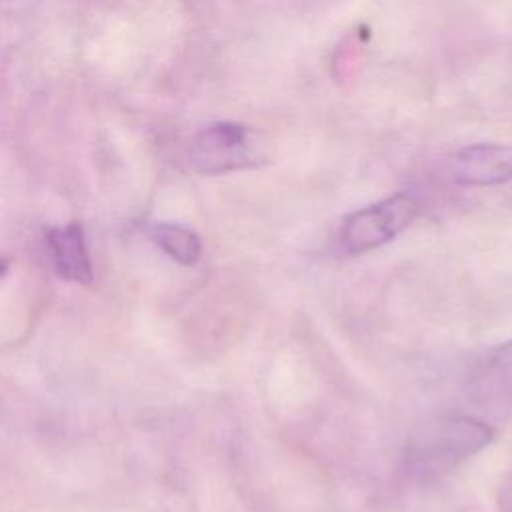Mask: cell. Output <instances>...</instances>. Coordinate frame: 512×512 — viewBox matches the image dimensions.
Segmentation results:
<instances>
[{"instance_id": "cell-1", "label": "cell", "mask_w": 512, "mask_h": 512, "mask_svg": "<svg viewBox=\"0 0 512 512\" xmlns=\"http://www.w3.org/2000/svg\"><path fill=\"white\" fill-rule=\"evenodd\" d=\"M496 430L476 416L436 414L412 428L402 466L414 482H434L490 446Z\"/></svg>"}, {"instance_id": "cell-4", "label": "cell", "mask_w": 512, "mask_h": 512, "mask_svg": "<svg viewBox=\"0 0 512 512\" xmlns=\"http://www.w3.org/2000/svg\"><path fill=\"white\" fill-rule=\"evenodd\" d=\"M450 178L460 186H498L512 178V148L504 144H472L448 160Z\"/></svg>"}, {"instance_id": "cell-8", "label": "cell", "mask_w": 512, "mask_h": 512, "mask_svg": "<svg viewBox=\"0 0 512 512\" xmlns=\"http://www.w3.org/2000/svg\"><path fill=\"white\" fill-rule=\"evenodd\" d=\"M504 512H512V480H510V486L506 488V498H504Z\"/></svg>"}, {"instance_id": "cell-3", "label": "cell", "mask_w": 512, "mask_h": 512, "mask_svg": "<svg viewBox=\"0 0 512 512\" xmlns=\"http://www.w3.org/2000/svg\"><path fill=\"white\" fill-rule=\"evenodd\" d=\"M188 162L200 174H224L256 164L250 130L236 122L202 128L188 146Z\"/></svg>"}, {"instance_id": "cell-5", "label": "cell", "mask_w": 512, "mask_h": 512, "mask_svg": "<svg viewBox=\"0 0 512 512\" xmlns=\"http://www.w3.org/2000/svg\"><path fill=\"white\" fill-rule=\"evenodd\" d=\"M46 246L50 262L60 278L78 284H90L94 280L86 236L78 222L50 228L46 232Z\"/></svg>"}, {"instance_id": "cell-6", "label": "cell", "mask_w": 512, "mask_h": 512, "mask_svg": "<svg viewBox=\"0 0 512 512\" xmlns=\"http://www.w3.org/2000/svg\"><path fill=\"white\" fill-rule=\"evenodd\" d=\"M474 394L488 400H512V340L498 344L472 370Z\"/></svg>"}, {"instance_id": "cell-9", "label": "cell", "mask_w": 512, "mask_h": 512, "mask_svg": "<svg viewBox=\"0 0 512 512\" xmlns=\"http://www.w3.org/2000/svg\"><path fill=\"white\" fill-rule=\"evenodd\" d=\"M6 266H8V262H6V260H0V276L6 272Z\"/></svg>"}, {"instance_id": "cell-2", "label": "cell", "mask_w": 512, "mask_h": 512, "mask_svg": "<svg viewBox=\"0 0 512 512\" xmlns=\"http://www.w3.org/2000/svg\"><path fill=\"white\" fill-rule=\"evenodd\" d=\"M420 202L408 192H396L350 212L336 234L342 256H360L382 248L406 230L418 216Z\"/></svg>"}, {"instance_id": "cell-7", "label": "cell", "mask_w": 512, "mask_h": 512, "mask_svg": "<svg viewBox=\"0 0 512 512\" xmlns=\"http://www.w3.org/2000/svg\"><path fill=\"white\" fill-rule=\"evenodd\" d=\"M152 242L182 266H192L202 256L200 236L178 222H156L148 230Z\"/></svg>"}]
</instances>
